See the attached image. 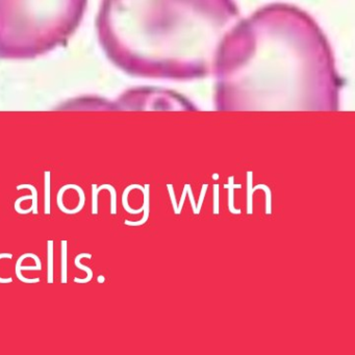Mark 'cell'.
I'll return each instance as SVG.
<instances>
[{"instance_id": "ac0fdd59", "label": "cell", "mask_w": 355, "mask_h": 355, "mask_svg": "<svg viewBox=\"0 0 355 355\" xmlns=\"http://www.w3.org/2000/svg\"><path fill=\"white\" fill-rule=\"evenodd\" d=\"M98 282L99 283H103L104 282V277L103 276H98Z\"/></svg>"}, {"instance_id": "9a60e30c", "label": "cell", "mask_w": 355, "mask_h": 355, "mask_svg": "<svg viewBox=\"0 0 355 355\" xmlns=\"http://www.w3.org/2000/svg\"><path fill=\"white\" fill-rule=\"evenodd\" d=\"M1 259H13L12 253H0V260ZM13 282V278H0V283H11Z\"/></svg>"}, {"instance_id": "8992f818", "label": "cell", "mask_w": 355, "mask_h": 355, "mask_svg": "<svg viewBox=\"0 0 355 355\" xmlns=\"http://www.w3.org/2000/svg\"><path fill=\"white\" fill-rule=\"evenodd\" d=\"M45 198H44V213L45 215H50L51 213V197H50V191H51V172L46 171L45 172Z\"/></svg>"}, {"instance_id": "52a82bcc", "label": "cell", "mask_w": 355, "mask_h": 355, "mask_svg": "<svg viewBox=\"0 0 355 355\" xmlns=\"http://www.w3.org/2000/svg\"><path fill=\"white\" fill-rule=\"evenodd\" d=\"M47 282L54 283V241L47 242Z\"/></svg>"}, {"instance_id": "8fae6325", "label": "cell", "mask_w": 355, "mask_h": 355, "mask_svg": "<svg viewBox=\"0 0 355 355\" xmlns=\"http://www.w3.org/2000/svg\"><path fill=\"white\" fill-rule=\"evenodd\" d=\"M134 187H138V188H140V190H144V188H143L141 186H138V185H132V186H130V187H127L126 188H125V191H124V193H123V196H122V203H123V207L126 209V211H128V213H130V214H140L141 213V211H143V210H144V207H142L141 209H138V210H133V209H131L130 206H128V202H127V196H128V193H130L131 190H132V188H134Z\"/></svg>"}, {"instance_id": "30bf717a", "label": "cell", "mask_w": 355, "mask_h": 355, "mask_svg": "<svg viewBox=\"0 0 355 355\" xmlns=\"http://www.w3.org/2000/svg\"><path fill=\"white\" fill-rule=\"evenodd\" d=\"M148 187H149V186H146L145 187V188H144V190H143V192H144V195H145V200H144V206H143V207H144V211H145V214H144V217H143V219H142V220L141 221H139V222H131V221H125V224L126 225H131V226H138V225H142V224H144L146 221H147V219H148V216H149V198H148Z\"/></svg>"}, {"instance_id": "e0dca14e", "label": "cell", "mask_w": 355, "mask_h": 355, "mask_svg": "<svg viewBox=\"0 0 355 355\" xmlns=\"http://www.w3.org/2000/svg\"><path fill=\"white\" fill-rule=\"evenodd\" d=\"M185 187H186V190H185V192H184V194H183V197H181V200H180V203H179L178 214H179V211L181 210V207H183V205H184V201H185V198H186V194H187V185Z\"/></svg>"}, {"instance_id": "7c38bea8", "label": "cell", "mask_w": 355, "mask_h": 355, "mask_svg": "<svg viewBox=\"0 0 355 355\" xmlns=\"http://www.w3.org/2000/svg\"><path fill=\"white\" fill-rule=\"evenodd\" d=\"M100 188V190H107L110 191L111 193V214L112 215H116L117 214V193H116V190L114 188V187L111 186V185H102L100 187H98Z\"/></svg>"}, {"instance_id": "9c48e42d", "label": "cell", "mask_w": 355, "mask_h": 355, "mask_svg": "<svg viewBox=\"0 0 355 355\" xmlns=\"http://www.w3.org/2000/svg\"><path fill=\"white\" fill-rule=\"evenodd\" d=\"M17 191H20V190H24V188H27V190H30V192H32L33 194V203H32V211L34 215H37L39 214V209H37V188L33 186V185H20V186H17Z\"/></svg>"}, {"instance_id": "7a4b0ae2", "label": "cell", "mask_w": 355, "mask_h": 355, "mask_svg": "<svg viewBox=\"0 0 355 355\" xmlns=\"http://www.w3.org/2000/svg\"><path fill=\"white\" fill-rule=\"evenodd\" d=\"M238 18L233 0H101L96 26L104 54L119 69L187 80L213 72Z\"/></svg>"}, {"instance_id": "277c9868", "label": "cell", "mask_w": 355, "mask_h": 355, "mask_svg": "<svg viewBox=\"0 0 355 355\" xmlns=\"http://www.w3.org/2000/svg\"><path fill=\"white\" fill-rule=\"evenodd\" d=\"M34 253H24L22 254L20 258L18 259L17 262H16V269H15V272H16V276L18 277L19 280H21L22 282H25V283H37L40 281V278H33V279H28V278H25L22 276L21 274V270H24V271H41L42 270V267H39V266H26V267H22L21 266V262H23L25 259L27 258H33Z\"/></svg>"}, {"instance_id": "6da1fadb", "label": "cell", "mask_w": 355, "mask_h": 355, "mask_svg": "<svg viewBox=\"0 0 355 355\" xmlns=\"http://www.w3.org/2000/svg\"><path fill=\"white\" fill-rule=\"evenodd\" d=\"M213 72L221 110H335L342 87L320 26L284 3L237 22Z\"/></svg>"}, {"instance_id": "4fadbf2b", "label": "cell", "mask_w": 355, "mask_h": 355, "mask_svg": "<svg viewBox=\"0 0 355 355\" xmlns=\"http://www.w3.org/2000/svg\"><path fill=\"white\" fill-rule=\"evenodd\" d=\"M32 199H33V194H32V195L22 196V197L18 198L16 201H15V206H15V210H16L18 214H21V215H26V214H29L30 211L33 210V209H32V207L28 208V209H26V210H23V209H21L20 205H21V202H23V201H25V200H32Z\"/></svg>"}, {"instance_id": "5b68a950", "label": "cell", "mask_w": 355, "mask_h": 355, "mask_svg": "<svg viewBox=\"0 0 355 355\" xmlns=\"http://www.w3.org/2000/svg\"><path fill=\"white\" fill-rule=\"evenodd\" d=\"M89 259L91 260L92 259V254L90 253H80L78 254L76 258H75V266H76V268L80 269V270H84L86 273L88 274V277L85 278V279H80V278H75L74 279V282H77V283H88L89 281H91L93 279V271L91 270L89 267H86L84 265H81L80 263V260L81 259Z\"/></svg>"}, {"instance_id": "3957f363", "label": "cell", "mask_w": 355, "mask_h": 355, "mask_svg": "<svg viewBox=\"0 0 355 355\" xmlns=\"http://www.w3.org/2000/svg\"><path fill=\"white\" fill-rule=\"evenodd\" d=\"M88 0H0V58L30 59L65 45Z\"/></svg>"}, {"instance_id": "5bb4252c", "label": "cell", "mask_w": 355, "mask_h": 355, "mask_svg": "<svg viewBox=\"0 0 355 355\" xmlns=\"http://www.w3.org/2000/svg\"><path fill=\"white\" fill-rule=\"evenodd\" d=\"M101 190L96 185H92V214H98V194Z\"/></svg>"}, {"instance_id": "2e32d148", "label": "cell", "mask_w": 355, "mask_h": 355, "mask_svg": "<svg viewBox=\"0 0 355 355\" xmlns=\"http://www.w3.org/2000/svg\"><path fill=\"white\" fill-rule=\"evenodd\" d=\"M187 191H188V194H190L191 201H192V206H193V209H194V213H195L196 215H197V208H196V206H195V201H194V198H193V195H192V192H191L190 186H187Z\"/></svg>"}, {"instance_id": "ba28073f", "label": "cell", "mask_w": 355, "mask_h": 355, "mask_svg": "<svg viewBox=\"0 0 355 355\" xmlns=\"http://www.w3.org/2000/svg\"><path fill=\"white\" fill-rule=\"evenodd\" d=\"M67 258H68V242L66 240L62 241V273H60V276H62V279L60 281L62 283H67V279H68V263H67Z\"/></svg>"}]
</instances>
